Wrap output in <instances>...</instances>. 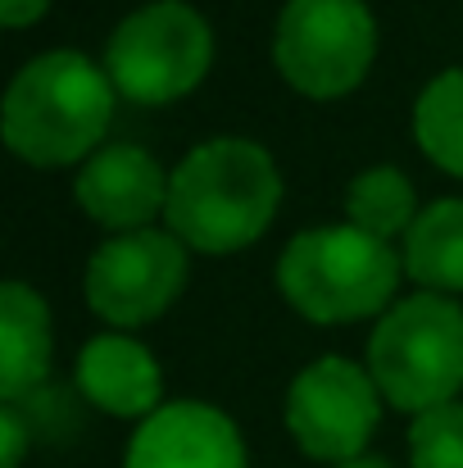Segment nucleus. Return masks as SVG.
Instances as JSON below:
<instances>
[{
  "label": "nucleus",
  "mask_w": 463,
  "mask_h": 468,
  "mask_svg": "<svg viewBox=\"0 0 463 468\" xmlns=\"http://www.w3.org/2000/svg\"><path fill=\"white\" fill-rule=\"evenodd\" d=\"M50 9V0H0V23L5 27H27Z\"/></svg>",
  "instance_id": "obj_18"
},
{
  "label": "nucleus",
  "mask_w": 463,
  "mask_h": 468,
  "mask_svg": "<svg viewBox=\"0 0 463 468\" xmlns=\"http://www.w3.org/2000/svg\"><path fill=\"white\" fill-rule=\"evenodd\" d=\"M123 468H246V441L223 410L173 400L132 432Z\"/></svg>",
  "instance_id": "obj_9"
},
{
  "label": "nucleus",
  "mask_w": 463,
  "mask_h": 468,
  "mask_svg": "<svg viewBox=\"0 0 463 468\" xmlns=\"http://www.w3.org/2000/svg\"><path fill=\"white\" fill-rule=\"evenodd\" d=\"M78 205L119 232L151 228L154 214L168 209V173L142 146H105L78 173Z\"/></svg>",
  "instance_id": "obj_10"
},
{
  "label": "nucleus",
  "mask_w": 463,
  "mask_h": 468,
  "mask_svg": "<svg viewBox=\"0 0 463 468\" xmlns=\"http://www.w3.org/2000/svg\"><path fill=\"white\" fill-rule=\"evenodd\" d=\"M405 269L432 292H463V200H437L405 237Z\"/></svg>",
  "instance_id": "obj_13"
},
{
  "label": "nucleus",
  "mask_w": 463,
  "mask_h": 468,
  "mask_svg": "<svg viewBox=\"0 0 463 468\" xmlns=\"http://www.w3.org/2000/svg\"><path fill=\"white\" fill-rule=\"evenodd\" d=\"M282 177L264 146L214 137L168 173V232L205 255H232L259 241L278 214Z\"/></svg>",
  "instance_id": "obj_1"
},
{
  "label": "nucleus",
  "mask_w": 463,
  "mask_h": 468,
  "mask_svg": "<svg viewBox=\"0 0 463 468\" xmlns=\"http://www.w3.org/2000/svg\"><path fill=\"white\" fill-rule=\"evenodd\" d=\"M114 119V82L78 50L27 59L5 91V146L37 168L91 155Z\"/></svg>",
  "instance_id": "obj_2"
},
{
  "label": "nucleus",
  "mask_w": 463,
  "mask_h": 468,
  "mask_svg": "<svg viewBox=\"0 0 463 468\" xmlns=\"http://www.w3.org/2000/svg\"><path fill=\"white\" fill-rule=\"evenodd\" d=\"M409 460L414 468H463V405H437L414 419L409 428Z\"/></svg>",
  "instance_id": "obj_16"
},
{
  "label": "nucleus",
  "mask_w": 463,
  "mask_h": 468,
  "mask_svg": "<svg viewBox=\"0 0 463 468\" xmlns=\"http://www.w3.org/2000/svg\"><path fill=\"white\" fill-rule=\"evenodd\" d=\"M382 419V391L373 373L359 364L327 355L313 359L287 391V432L309 460L322 464H345L368 455V437L377 432Z\"/></svg>",
  "instance_id": "obj_7"
},
{
  "label": "nucleus",
  "mask_w": 463,
  "mask_h": 468,
  "mask_svg": "<svg viewBox=\"0 0 463 468\" xmlns=\"http://www.w3.org/2000/svg\"><path fill=\"white\" fill-rule=\"evenodd\" d=\"M50 310L46 301L23 287L5 282L0 287V396L5 405H18L23 396L41 391L50 373Z\"/></svg>",
  "instance_id": "obj_12"
},
{
  "label": "nucleus",
  "mask_w": 463,
  "mask_h": 468,
  "mask_svg": "<svg viewBox=\"0 0 463 468\" xmlns=\"http://www.w3.org/2000/svg\"><path fill=\"white\" fill-rule=\"evenodd\" d=\"M377 55V23L363 0H287L273 37L282 78L313 101L354 91Z\"/></svg>",
  "instance_id": "obj_6"
},
{
  "label": "nucleus",
  "mask_w": 463,
  "mask_h": 468,
  "mask_svg": "<svg viewBox=\"0 0 463 468\" xmlns=\"http://www.w3.org/2000/svg\"><path fill=\"white\" fill-rule=\"evenodd\" d=\"M368 373L414 419L450 405L463 387V310L437 292L395 301L368 341Z\"/></svg>",
  "instance_id": "obj_4"
},
{
  "label": "nucleus",
  "mask_w": 463,
  "mask_h": 468,
  "mask_svg": "<svg viewBox=\"0 0 463 468\" xmlns=\"http://www.w3.org/2000/svg\"><path fill=\"white\" fill-rule=\"evenodd\" d=\"M345 209H350V223L363 228L368 237L377 241H391V237H409V228L418 223L414 214V182L400 173V168H368L350 182V196H345Z\"/></svg>",
  "instance_id": "obj_15"
},
{
  "label": "nucleus",
  "mask_w": 463,
  "mask_h": 468,
  "mask_svg": "<svg viewBox=\"0 0 463 468\" xmlns=\"http://www.w3.org/2000/svg\"><path fill=\"white\" fill-rule=\"evenodd\" d=\"M400 282V255L354 223L305 228L278 260V287L313 323H354L386 310Z\"/></svg>",
  "instance_id": "obj_3"
},
{
  "label": "nucleus",
  "mask_w": 463,
  "mask_h": 468,
  "mask_svg": "<svg viewBox=\"0 0 463 468\" xmlns=\"http://www.w3.org/2000/svg\"><path fill=\"white\" fill-rule=\"evenodd\" d=\"M209 64L214 32L186 0H151L132 9L105 46V73L114 91L137 105L182 101L205 82Z\"/></svg>",
  "instance_id": "obj_5"
},
{
  "label": "nucleus",
  "mask_w": 463,
  "mask_h": 468,
  "mask_svg": "<svg viewBox=\"0 0 463 468\" xmlns=\"http://www.w3.org/2000/svg\"><path fill=\"white\" fill-rule=\"evenodd\" d=\"M78 387L96 410L146 423L159 410L163 378H159V364L142 341H132V336H91L78 355Z\"/></svg>",
  "instance_id": "obj_11"
},
{
  "label": "nucleus",
  "mask_w": 463,
  "mask_h": 468,
  "mask_svg": "<svg viewBox=\"0 0 463 468\" xmlns=\"http://www.w3.org/2000/svg\"><path fill=\"white\" fill-rule=\"evenodd\" d=\"M87 301L114 327H142L177 301L186 287V246L163 232H119L87 264Z\"/></svg>",
  "instance_id": "obj_8"
},
{
  "label": "nucleus",
  "mask_w": 463,
  "mask_h": 468,
  "mask_svg": "<svg viewBox=\"0 0 463 468\" xmlns=\"http://www.w3.org/2000/svg\"><path fill=\"white\" fill-rule=\"evenodd\" d=\"M414 137L437 168L463 177V69L437 73L414 105Z\"/></svg>",
  "instance_id": "obj_14"
},
{
  "label": "nucleus",
  "mask_w": 463,
  "mask_h": 468,
  "mask_svg": "<svg viewBox=\"0 0 463 468\" xmlns=\"http://www.w3.org/2000/svg\"><path fill=\"white\" fill-rule=\"evenodd\" d=\"M336 468H391L382 455H359V460H345V464H336Z\"/></svg>",
  "instance_id": "obj_19"
},
{
  "label": "nucleus",
  "mask_w": 463,
  "mask_h": 468,
  "mask_svg": "<svg viewBox=\"0 0 463 468\" xmlns=\"http://www.w3.org/2000/svg\"><path fill=\"white\" fill-rule=\"evenodd\" d=\"M23 451H27L23 414H18V405H5L0 410V468H18L23 464Z\"/></svg>",
  "instance_id": "obj_17"
}]
</instances>
